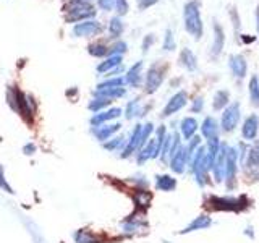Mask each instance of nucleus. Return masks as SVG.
<instances>
[{
	"label": "nucleus",
	"instance_id": "obj_41",
	"mask_svg": "<svg viewBox=\"0 0 259 243\" xmlns=\"http://www.w3.org/2000/svg\"><path fill=\"white\" fill-rule=\"evenodd\" d=\"M126 49H128L126 43H123V40H120V43H117L115 46H113V47L110 49L109 54H110V55H121V54H125V52H126Z\"/></svg>",
	"mask_w": 259,
	"mask_h": 243
},
{
	"label": "nucleus",
	"instance_id": "obj_9",
	"mask_svg": "<svg viewBox=\"0 0 259 243\" xmlns=\"http://www.w3.org/2000/svg\"><path fill=\"white\" fill-rule=\"evenodd\" d=\"M227 154H229V144L222 143V144H221V149H219V154H217V159H215L214 169H212V174H214V178H215V182H217V183L224 182V178H225Z\"/></svg>",
	"mask_w": 259,
	"mask_h": 243
},
{
	"label": "nucleus",
	"instance_id": "obj_14",
	"mask_svg": "<svg viewBox=\"0 0 259 243\" xmlns=\"http://www.w3.org/2000/svg\"><path fill=\"white\" fill-rule=\"evenodd\" d=\"M210 205L214 209L219 211H240L241 208H245L246 205H241L240 199L237 198H212Z\"/></svg>",
	"mask_w": 259,
	"mask_h": 243
},
{
	"label": "nucleus",
	"instance_id": "obj_11",
	"mask_svg": "<svg viewBox=\"0 0 259 243\" xmlns=\"http://www.w3.org/2000/svg\"><path fill=\"white\" fill-rule=\"evenodd\" d=\"M97 32H101V24L94 21V20H86L78 23L75 28H73V36L76 37H89V36H96Z\"/></svg>",
	"mask_w": 259,
	"mask_h": 243
},
{
	"label": "nucleus",
	"instance_id": "obj_28",
	"mask_svg": "<svg viewBox=\"0 0 259 243\" xmlns=\"http://www.w3.org/2000/svg\"><path fill=\"white\" fill-rule=\"evenodd\" d=\"M102 146L107 151H120V149L123 151L125 146H126V140H125L123 136H115V138H112V140L105 141Z\"/></svg>",
	"mask_w": 259,
	"mask_h": 243
},
{
	"label": "nucleus",
	"instance_id": "obj_17",
	"mask_svg": "<svg viewBox=\"0 0 259 243\" xmlns=\"http://www.w3.org/2000/svg\"><path fill=\"white\" fill-rule=\"evenodd\" d=\"M210 225H212V219H210L209 216H206V214H202V216L194 217L180 233L185 235V233H191V232H196V230H204V229H209Z\"/></svg>",
	"mask_w": 259,
	"mask_h": 243
},
{
	"label": "nucleus",
	"instance_id": "obj_39",
	"mask_svg": "<svg viewBox=\"0 0 259 243\" xmlns=\"http://www.w3.org/2000/svg\"><path fill=\"white\" fill-rule=\"evenodd\" d=\"M113 5H115V10L118 12V15H126L130 10L128 0H113Z\"/></svg>",
	"mask_w": 259,
	"mask_h": 243
},
{
	"label": "nucleus",
	"instance_id": "obj_10",
	"mask_svg": "<svg viewBox=\"0 0 259 243\" xmlns=\"http://www.w3.org/2000/svg\"><path fill=\"white\" fill-rule=\"evenodd\" d=\"M188 164H190V154L186 151V146H182V148L170 157V169H172L175 174H183Z\"/></svg>",
	"mask_w": 259,
	"mask_h": 243
},
{
	"label": "nucleus",
	"instance_id": "obj_32",
	"mask_svg": "<svg viewBox=\"0 0 259 243\" xmlns=\"http://www.w3.org/2000/svg\"><path fill=\"white\" fill-rule=\"evenodd\" d=\"M141 104H140V99H133L132 102L128 104V107H126V118L128 120H132L133 117H140L143 115L141 113Z\"/></svg>",
	"mask_w": 259,
	"mask_h": 243
},
{
	"label": "nucleus",
	"instance_id": "obj_13",
	"mask_svg": "<svg viewBox=\"0 0 259 243\" xmlns=\"http://www.w3.org/2000/svg\"><path fill=\"white\" fill-rule=\"evenodd\" d=\"M257 133H259V117L249 115L241 127V135L246 141H253L256 140Z\"/></svg>",
	"mask_w": 259,
	"mask_h": 243
},
{
	"label": "nucleus",
	"instance_id": "obj_21",
	"mask_svg": "<svg viewBox=\"0 0 259 243\" xmlns=\"http://www.w3.org/2000/svg\"><path fill=\"white\" fill-rule=\"evenodd\" d=\"M224 43H225L224 31H222V28L215 23V24H214V43H212V47H210V54H212V57H217L219 54L222 52Z\"/></svg>",
	"mask_w": 259,
	"mask_h": 243
},
{
	"label": "nucleus",
	"instance_id": "obj_6",
	"mask_svg": "<svg viewBox=\"0 0 259 243\" xmlns=\"http://www.w3.org/2000/svg\"><path fill=\"white\" fill-rule=\"evenodd\" d=\"M164 73L165 70L159 67V65H151L149 70L146 71V78H144V89H146V93H156L159 86L162 85V81H164Z\"/></svg>",
	"mask_w": 259,
	"mask_h": 243
},
{
	"label": "nucleus",
	"instance_id": "obj_23",
	"mask_svg": "<svg viewBox=\"0 0 259 243\" xmlns=\"http://www.w3.org/2000/svg\"><path fill=\"white\" fill-rule=\"evenodd\" d=\"M201 132L207 138V140H210V138H217L219 136V125H217L215 118L206 117L204 122H202V125H201Z\"/></svg>",
	"mask_w": 259,
	"mask_h": 243
},
{
	"label": "nucleus",
	"instance_id": "obj_29",
	"mask_svg": "<svg viewBox=\"0 0 259 243\" xmlns=\"http://www.w3.org/2000/svg\"><path fill=\"white\" fill-rule=\"evenodd\" d=\"M248 93H249V99L254 105H259V78L253 76L249 79L248 85Z\"/></svg>",
	"mask_w": 259,
	"mask_h": 243
},
{
	"label": "nucleus",
	"instance_id": "obj_7",
	"mask_svg": "<svg viewBox=\"0 0 259 243\" xmlns=\"http://www.w3.org/2000/svg\"><path fill=\"white\" fill-rule=\"evenodd\" d=\"M141 133H143V125H140V124L135 125L132 136H130V140L126 141L125 149L121 151V157L123 159L132 157L133 154H136V151L141 149Z\"/></svg>",
	"mask_w": 259,
	"mask_h": 243
},
{
	"label": "nucleus",
	"instance_id": "obj_45",
	"mask_svg": "<svg viewBox=\"0 0 259 243\" xmlns=\"http://www.w3.org/2000/svg\"><path fill=\"white\" fill-rule=\"evenodd\" d=\"M159 2V0H138V5H140L141 10H144V8H149L152 5H156Z\"/></svg>",
	"mask_w": 259,
	"mask_h": 243
},
{
	"label": "nucleus",
	"instance_id": "obj_36",
	"mask_svg": "<svg viewBox=\"0 0 259 243\" xmlns=\"http://www.w3.org/2000/svg\"><path fill=\"white\" fill-rule=\"evenodd\" d=\"M199 148H201V136H193L188 141V144H186V151H188V154H190V160L194 156V152H196Z\"/></svg>",
	"mask_w": 259,
	"mask_h": 243
},
{
	"label": "nucleus",
	"instance_id": "obj_35",
	"mask_svg": "<svg viewBox=\"0 0 259 243\" xmlns=\"http://www.w3.org/2000/svg\"><path fill=\"white\" fill-rule=\"evenodd\" d=\"M135 202H136V206H143L146 208L151 202V194L148 191H136L135 194Z\"/></svg>",
	"mask_w": 259,
	"mask_h": 243
},
{
	"label": "nucleus",
	"instance_id": "obj_19",
	"mask_svg": "<svg viewBox=\"0 0 259 243\" xmlns=\"http://www.w3.org/2000/svg\"><path fill=\"white\" fill-rule=\"evenodd\" d=\"M126 83L132 85L133 88H138L143 81V62H136L132 68L126 73Z\"/></svg>",
	"mask_w": 259,
	"mask_h": 243
},
{
	"label": "nucleus",
	"instance_id": "obj_3",
	"mask_svg": "<svg viewBox=\"0 0 259 243\" xmlns=\"http://www.w3.org/2000/svg\"><path fill=\"white\" fill-rule=\"evenodd\" d=\"M96 10L93 5H89L88 2H81V0H71L67 5V16L65 20L68 23H79L81 20H88L94 16Z\"/></svg>",
	"mask_w": 259,
	"mask_h": 243
},
{
	"label": "nucleus",
	"instance_id": "obj_38",
	"mask_svg": "<svg viewBox=\"0 0 259 243\" xmlns=\"http://www.w3.org/2000/svg\"><path fill=\"white\" fill-rule=\"evenodd\" d=\"M0 190L5 191L7 194H15L13 188H12V186L8 185V182L5 180V174H4V167H2V164H0Z\"/></svg>",
	"mask_w": 259,
	"mask_h": 243
},
{
	"label": "nucleus",
	"instance_id": "obj_27",
	"mask_svg": "<svg viewBox=\"0 0 259 243\" xmlns=\"http://www.w3.org/2000/svg\"><path fill=\"white\" fill-rule=\"evenodd\" d=\"M110 104H112V101H110V99H105V97L96 96L94 99L88 104V109L91 110V112H94V113H97V112H102L105 107H109Z\"/></svg>",
	"mask_w": 259,
	"mask_h": 243
},
{
	"label": "nucleus",
	"instance_id": "obj_5",
	"mask_svg": "<svg viewBox=\"0 0 259 243\" xmlns=\"http://www.w3.org/2000/svg\"><path fill=\"white\" fill-rule=\"evenodd\" d=\"M237 169H238V149L230 148L229 146V154H227V166H225V178L224 182L227 188L232 190L235 180H237Z\"/></svg>",
	"mask_w": 259,
	"mask_h": 243
},
{
	"label": "nucleus",
	"instance_id": "obj_43",
	"mask_svg": "<svg viewBox=\"0 0 259 243\" xmlns=\"http://www.w3.org/2000/svg\"><path fill=\"white\" fill-rule=\"evenodd\" d=\"M154 40H156V37H154V34H148L144 39H143V52L149 51L151 46L154 44Z\"/></svg>",
	"mask_w": 259,
	"mask_h": 243
},
{
	"label": "nucleus",
	"instance_id": "obj_30",
	"mask_svg": "<svg viewBox=\"0 0 259 243\" xmlns=\"http://www.w3.org/2000/svg\"><path fill=\"white\" fill-rule=\"evenodd\" d=\"M125 83H126L125 78L117 76V78H112V79H107V81H102V83H99L96 88V91H101V89H112V88H123Z\"/></svg>",
	"mask_w": 259,
	"mask_h": 243
},
{
	"label": "nucleus",
	"instance_id": "obj_1",
	"mask_svg": "<svg viewBox=\"0 0 259 243\" xmlns=\"http://www.w3.org/2000/svg\"><path fill=\"white\" fill-rule=\"evenodd\" d=\"M183 24L188 34H191L194 39H201L202 32H204V26H202L201 20V12H199V4L196 0H190L183 7Z\"/></svg>",
	"mask_w": 259,
	"mask_h": 243
},
{
	"label": "nucleus",
	"instance_id": "obj_8",
	"mask_svg": "<svg viewBox=\"0 0 259 243\" xmlns=\"http://www.w3.org/2000/svg\"><path fill=\"white\" fill-rule=\"evenodd\" d=\"M186 102H188V94H186L185 91H178L175 93L172 97H170V101L167 102V105L164 107V112H162V117H170L174 115V113H177L178 110H182Z\"/></svg>",
	"mask_w": 259,
	"mask_h": 243
},
{
	"label": "nucleus",
	"instance_id": "obj_48",
	"mask_svg": "<svg viewBox=\"0 0 259 243\" xmlns=\"http://www.w3.org/2000/svg\"><path fill=\"white\" fill-rule=\"evenodd\" d=\"M81 2H88V0H81Z\"/></svg>",
	"mask_w": 259,
	"mask_h": 243
},
{
	"label": "nucleus",
	"instance_id": "obj_33",
	"mask_svg": "<svg viewBox=\"0 0 259 243\" xmlns=\"http://www.w3.org/2000/svg\"><path fill=\"white\" fill-rule=\"evenodd\" d=\"M109 51H110V49H109L107 46L101 44V43L91 44V46L88 47V52L91 54L93 57H105V55L109 54Z\"/></svg>",
	"mask_w": 259,
	"mask_h": 243
},
{
	"label": "nucleus",
	"instance_id": "obj_20",
	"mask_svg": "<svg viewBox=\"0 0 259 243\" xmlns=\"http://www.w3.org/2000/svg\"><path fill=\"white\" fill-rule=\"evenodd\" d=\"M121 67V55H110L107 57V60H104L102 63L97 65V71L99 73H112L115 71V68Z\"/></svg>",
	"mask_w": 259,
	"mask_h": 243
},
{
	"label": "nucleus",
	"instance_id": "obj_42",
	"mask_svg": "<svg viewBox=\"0 0 259 243\" xmlns=\"http://www.w3.org/2000/svg\"><path fill=\"white\" fill-rule=\"evenodd\" d=\"M202 107H204V99L199 96V97H196V99L193 101V105H191V112H201L202 110Z\"/></svg>",
	"mask_w": 259,
	"mask_h": 243
},
{
	"label": "nucleus",
	"instance_id": "obj_37",
	"mask_svg": "<svg viewBox=\"0 0 259 243\" xmlns=\"http://www.w3.org/2000/svg\"><path fill=\"white\" fill-rule=\"evenodd\" d=\"M154 132V125L151 124V122H148L146 125H143V133H141V148L143 146H146V143H148L151 140V133Z\"/></svg>",
	"mask_w": 259,
	"mask_h": 243
},
{
	"label": "nucleus",
	"instance_id": "obj_46",
	"mask_svg": "<svg viewBox=\"0 0 259 243\" xmlns=\"http://www.w3.org/2000/svg\"><path fill=\"white\" fill-rule=\"evenodd\" d=\"M23 151H24V154H28V156H32V154L36 152V146L32 144V143H29V144H26L23 148Z\"/></svg>",
	"mask_w": 259,
	"mask_h": 243
},
{
	"label": "nucleus",
	"instance_id": "obj_18",
	"mask_svg": "<svg viewBox=\"0 0 259 243\" xmlns=\"http://www.w3.org/2000/svg\"><path fill=\"white\" fill-rule=\"evenodd\" d=\"M196 132H198V120H194L193 117H185L180 122V136L185 141H190Z\"/></svg>",
	"mask_w": 259,
	"mask_h": 243
},
{
	"label": "nucleus",
	"instance_id": "obj_15",
	"mask_svg": "<svg viewBox=\"0 0 259 243\" xmlns=\"http://www.w3.org/2000/svg\"><path fill=\"white\" fill-rule=\"evenodd\" d=\"M121 128V124H110V125H101V127H94L93 128V135L99 140L101 143H105L110 140V136L115 135L118 130Z\"/></svg>",
	"mask_w": 259,
	"mask_h": 243
},
{
	"label": "nucleus",
	"instance_id": "obj_34",
	"mask_svg": "<svg viewBox=\"0 0 259 243\" xmlns=\"http://www.w3.org/2000/svg\"><path fill=\"white\" fill-rule=\"evenodd\" d=\"M73 237H75L76 243H99L88 230H78V232H75Z\"/></svg>",
	"mask_w": 259,
	"mask_h": 243
},
{
	"label": "nucleus",
	"instance_id": "obj_2",
	"mask_svg": "<svg viewBox=\"0 0 259 243\" xmlns=\"http://www.w3.org/2000/svg\"><path fill=\"white\" fill-rule=\"evenodd\" d=\"M190 166H191V170L194 174V180H196V183L199 186H204L207 183V174H209L204 146H201V148L194 152V156L190 160Z\"/></svg>",
	"mask_w": 259,
	"mask_h": 243
},
{
	"label": "nucleus",
	"instance_id": "obj_4",
	"mask_svg": "<svg viewBox=\"0 0 259 243\" xmlns=\"http://www.w3.org/2000/svg\"><path fill=\"white\" fill-rule=\"evenodd\" d=\"M222 112L224 113L221 117V128H222V132L230 133L237 128L238 122H240V104L233 102L227 109H224Z\"/></svg>",
	"mask_w": 259,
	"mask_h": 243
},
{
	"label": "nucleus",
	"instance_id": "obj_25",
	"mask_svg": "<svg viewBox=\"0 0 259 243\" xmlns=\"http://www.w3.org/2000/svg\"><path fill=\"white\" fill-rule=\"evenodd\" d=\"M229 101H230V94L227 89H221V91H217L215 96H214V109L215 110H224L229 107Z\"/></svg>",
	"mask_w": 259,
	"mask_h": 243
},
{
	"label": "nucleus",
	"instance_id": "obj_16",
	"mask_svg": "<svg viewBox=\"0 0 259 243\" xmlns=\"http://www.w3.org/2000/svg\"><path fill=\"white\" fill-rule=\"evenodd\" d=\"M230 70L237 78L243 79L248 75V62L243 55L237 54L230 57Z\"/></svg>",
	"mask_w": 259,
	"mask_h": 243
},
{
	"label": "nucleus",
	"instance_id": "obj_12",
	"mask_svg": "<svg viewBox=\"0 0 259 243\" xmlns=\"http://www.w3.org/2000/svg\"><path fill=\"white\" fill-rule=\"evenodd\" d=\"M120 115H121V109L120 107H112L109 110L97 112V113H94L93 118H91V125L93 127H101V125H105L110 120L118 118Z\"/></svg>",
	"mask_w": 259,
	"mask_h": 243
},
{
	"label": "nucleus",
	"instance_id": "obj_26",
	"mask_svg": "<svg viewBox=\"0 0 259 243\" xmlns=\"http://www.w3.org/2000/svg\"><path fill=\"white\" fill-rule=\"evenodd\" d=\"M126 89L125 88H112V89H101V91H96L94 96H101L105 97V99H118V97L125 96Z\"/></svg>",
	"mask_w": 259,
	"mask_h": 243
},
{
	"label": "nucleus",
	"instance_id": "obj_24",
	"mask_svg": "<svg viewBox=\"0 0 259 243\" xmlns=\"http://www.w3.org/2000/svg\"><path fill=\"white\" fill-rule=\"evenodd\" d=\"M180 63L183 65V67L186 70H190V71H194L198 67V59H196V55H194L190 49H183V51L180 52Z\"/></svg>",
	"mask_w": 259,
	"mask_h": 243
},
{
	"label": "nucleus",
	"instance_id": "obj_40",
	"mask_svg": "<svg viewBox=\"0 0 259 243\" xmlns=\"http://www.w3.org/2000/svg\"><path fill=\"white\" fill-rule=\"evenodd\" d=\"M175 47V39H174V32L167 29L165 32V39H164V51H172Z\"/></svg>",
	"mask_w": 259,
	"mask_h": 243
},
{
	"label": "nucleus",
	"instance_id": "obj_44",
	"mask_svg": "<svg viewBox=\"0 0 259 243\" xmlns=\"http://www.w3.org/2000/svg\"><path fill=\"white\" fill-rule=\"evenodd\" d=\"M99 7L102 8V10L109 12L112 10V8H115V5H113V0H99Z\"/></svg>",
	"mask_w": 259,
	"mask_h": 243
},
{
	"label": "nucleus",
	"instance_id": "obj_31",
	"mask_svg": "<svg viewBox=\"0 0 259 243\" xmlns=\"http://www.w3.org/2000/svg\"><path fill=\"white\" fill-rule=\"evenodd\" d=\"M123 23H121L120 16H115V18L110 20V24H109V32L112 37H118L121 36V32H123Z\"/></svg>",
	"mask_w": 259,
	"mask_h": 243
},
{
	"label": "nucleus",
	"instance_id": "obj_22",
	"mask_svg": "<svg viewBox=\"0 0 259 243\" xmlns=\"http://www.w3.org/2000/svg\"><path fill=\"white\" fill-rule=\"evenodd\" d=\"M175 186H177V180L172 175L164 174V175H157L156 177V188L159 191H165V193L174 191Z\"/></svg>",
	"mask_w": 259,
	"mask_h": 243
},
{
	"label": "nucleus",
	"instance_id": "obj_47",
	"mask_svg": "<svg viewBox=\"0 0 259 243\" xmlns=\"http://www.w3.org/2000/svg\"><path fill=\"white\" fill-rule=\"evenodd\" d=\"M256 21H257V32H259V7H257V12H256Z\"/></svg>",
	"mask_w": 259,
	"mask_h": 243
}]
</instances>
